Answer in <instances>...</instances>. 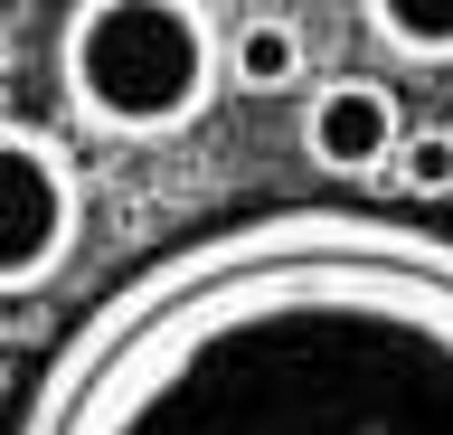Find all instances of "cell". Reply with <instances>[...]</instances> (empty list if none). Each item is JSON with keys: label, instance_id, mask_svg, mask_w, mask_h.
Segmentation results:
<instances>
[{"label": "cell", "instance_id": "1", "mask_svg": "<svg viewBox=\"0 0 453 435\" xmlns=\"http://www.w3.org/2000/svg\"><path fill=\"white\" fill-rule=\"evenodd\" d=\"M10 435H453V228L255 208L133 265Z\"/></svg>", "mask_w": 453, "mask_h": 435}, {"label": "cell", "instance_id": "2", "mask_svg": "<svg viewBox=\"0 0 453 435\" xmlns=\"http://www.w3.org/2000/svg\"><path fill=\"white\" fill-rule=\"evenodd\" d=\"M226 86V19L208 0H76L57 19V95L104 143H170Z\"/></svg>", "mask_w": 453, "mask_h": 435}, {"label": "cell", "instance_id": "3", "mask_svg": "<svg viewBox=\"0 0 453 435\" xmlns=\"http://www.w3.org/2000/svg\"><path fill=\"white\" fill-rule=\"evenodd\" d=\"M76 237H85V171L66 161V143L38 123H0V303L48 293L76 265Z\"/></svg>", "mask_w": 453, "mask_h": 435}, {"label": "cell", "instance_id": "4", "mask_svg": "<svg viewBox=\"0 0 453 435\" xmlns=\"http://www.w3.org/2000/svg\"><path fill=\"white\" fill-rule=\"evenodd\" d=\"M406 151V105L378 76H321L303 95V161L321 180H388Z\"/></svg>", "mask_w": 453, "mask_h": 435}, {"label": "cell", "instance_id": "5", "mask_svg": "<svg viewBox=\"0 0 453 435\" xmlns=\"http://www.w3.org/2000/svg\"><path fill=\"white\" fill-rule=\"evenodd\" d=\"M311 66V38L303 19H283V10H246V19H226V86L246 95H293Z\"/></svg>", "mask_w": 453, "mask_h": 435}, {"label": "cell", "instance_id": "6", "mask_svg": "<svg viewBox=\"0 0 453 435\" xmlns=\"http://www.w3.org/2000/svg\"><path fill=\"white\" fill-rule=\"evenodd\" d=\"M359 29L406 66H453V0H368Z\"/></svg>", "mask_w": 453, "mask_h": 435}, {"label": "cell", "instance_id": "7", "mask_svg": "<svg viewBox=\"0 0 453 435\" xmlns=\"http://www.w3.org/2000/svg\"><path fill=\"white\" fill-rule=\"evenodd\" d=\"M396 190L406 199H453V133L434 123V133H406V151H396Z\"/></svg>", "mask_w": 453, "mask_h": 435}]
</instances>
